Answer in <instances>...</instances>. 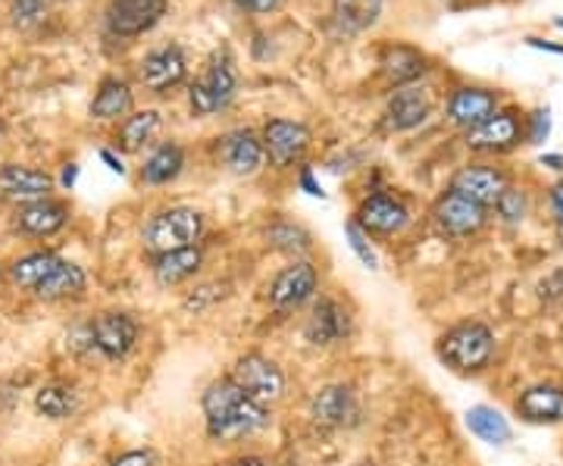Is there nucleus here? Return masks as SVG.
I'll return each mask as SVG.
<instances>
[{"label": "nucleus", "mask_w": 563, "mask_h": 466, "mask_svg": "<svg viewBox=\"0 0 563 466\" xmlns=\"http://www.w3.org/2000/svg\"><path fill=\"white\" fill-rule=\"evenodd\" d=\"M204 410V429L207 439L223 444L241 442L248 435H257L269 426V407L248 397L232 382V375H219L201 395Z\"/></svg>", "instance_id": "1"}, {"label": "nucleus", "mask_w": 563, "mask_h": 466, "mask_svg": "<svg viewBox=\"0 0 563 466\" xmlns=\"http://www.w3.org/2000/svg\"><path fill=\"white\" fill-rule=\"evenodd\" d=\"M494 350H498L494 332L479 320H464V323L451 326L435 345L439 360L454 373L464 375L486 373L492 367Z\"/></svg>", "instance_id": "2"}, {"label": "nucleus", "mask_w": 563, "mask_h": 466, "mask_svg": "<svg viewBox=\"0 0 563 466\" xmlns=\"http://www.w3.org/2000/svg\"><path fill=\"white\" fill-rule=\"evenodd\" d=\"M204 213L194 207H166L157 211L141 229V241L144 251L154 254H166V251H179V248H191L204 238Z\"/></svg>", "instance_id": "3"}, {"label": "nucleus", "mask_w": 563, "mask_h": 466, "mask_svg": "<svg viewBox=\"0 0 563 466\" xmlns=\"http://www.w3.org/2000/svg\"><path fill=\"white\" fill-rule=\"evenodd\" d=\"M229 375H232V382L244 395L254 397L263 407L276 404L285 395V373H282V367L273 357H266L260 350H244L235 360L232 373Z\"/></svg>", "instance_id": "4"}, {"label": "nucleus", "mask_w": 563, "mask_h": 466, "mask_svg": "<svg viewBox=\"0 0 563 466\" xmlns=\"http://www.w3.org/2000/svg\"><path fill=\"white\" fill-rule=\"evenodd\" d=\"M235 92H238V72H235L232 57L223 50L211 60V67L204 72V79H197L188 88V100H191V113L194 117H211L216 110L232 104Z\"/></svg>", "instance_id": "5"}, {"label": "nucleus", "mask_w": 563, "mask_h": 466, "mask_svg": "<svg viewBox=\"0 0 563 466\" xmlns=\"http://www.w3.org/2000/svg\"><path fill=\"white\" fill-rule=\"evenodd\" d=\"M88 332H92V348L117 363V360H125L141 338L139 320L125 310H104L97 313L94 320H88Z\"/></svg>", "instance_id": "6"}, {"label": "nucleus", "mask_w": 563, "mask_h": 466, "mask_svg": "<svg viewBox=\"0 0 563 466\" xmlns=\"http://www.w3.org/2000/svg\"><path fill=\"white\" fill-rule=\"evenodd\" d=\"M316 291H320V270L310 260H291L266 285V301L273 310L288 313L313 301Z\"/></svg>", "instance_id": "7"}, {"label": "nucleus", "mask_w": 563, "mask_h": 466, "mask_svg": "<svg viewBox=\"0 0 563 466\" xmlns=\"http://www.w3.org/2000/svg\"><path fill=\"white\" fill-rule=\"evenodd\" d=\"M526 139L519 110H494L492 117L464 132V144L476 154H504Z\"/></svg>", "instance_id": "8"}, {"label": "nucleus", "mask_w": 563, "mask_h": 466, "mask_svg": "<svg viewBox=\"0 0 563 466\" xmlns=\"http://www.w3.org/2000/svg\"><path fill=\"white\" fill-rule=\"evenodd\" d=\"M307 414L320 429H348L360 422V401L354 395L351 385L335 382V385H323L320 392H313Z\"/></svg>", "instance_id": "9"}, {"label": "nucleus", "mask_w": 563, "mask_h": 466, "mask_svg": "<svg viewBox=\"0 0 563 466\" xmlns=\"http://www.w3.org/2000/svg\"><path fill=\"white\" fill-rule=\"evenodd\" d=\"M263 141V154L269 157V164L276 169H288L295 166L310 147V129L304 122H295V119H269L260 132Z\"/></svg>", "instance_id": "10"}, {"label": "nucleus", "mask_w": 563, "mask_h": 466, "mask_svg": "<svg viewBox=\"0 0 563 466\" xmlns=\"http://www.w3.org/2000/svg\"><path fill=\"white\" fill-rule=\"evenodd\" d=\"M354 223L370 235V238H373V235L375 238H388V235H398L407 229L410 211H407V204H404L400 198L379 191V194H370V198L357 207Z\"/></svg>", "instance_id": "11"}, {"label": "nucleus", "mask_w": 563, "mask_h": 466, "mask_svg": "<svg viewBox=\"0 0 563 466\" xmlns=\"http://www.w3.org/2000/svg\"><path fill=\"white\" fill-rule=\"evenodd\" d=\"M351 313L335 298H313L310 316L304 320V338L313 348L338 345L351 335Z\"/></svg>", "instance_id": "12"}, {"label": "nucleus", "mask_w": 563, "mask_h": 466, "mask_svg": "<svg viewBox=\"0 0 563 466\" xmlns=\"http://www.w3.org/2000/svg\"><path fill=\"white\" fill-rule=\"evenodd\" d=\"M166 16V0H110L107 28L117 38H135L151 32Z\"/></svg>", "instance_id": "13"}, {"label": "nucleus", "mask_w": 563, "mask_h": 466, "mask_svg": "<svg viewBox=\"0 0 563 466\" xmlns=\"http://www.w3.org/2000/svg\"><path fill=\"white\" fill-rule=\"evenodd\" d=\"M188 75L185 53L179 45H166L151 50L139 63V79L144 88H151L154 94L172 92L176 85H182Z\"/></svg>", "instance_id": "14"}, {"label": "nucleus", "mask_w": 563, "mask_h": 466, "mask_svg": "<svg viewBox=\"0 0 563 466\" xmlns=\"http://www.w3.org/2000/svg\"><path fill=\"white\" fill-rule=\"evenodd\" d=\"M216 160L226 166L232 176H254L266 160L263 154V141L251 129H235L226 132L223 139H216Z\"/></svg>", "instance_id": "15"}, {"label": "nucleus", "mask_w": 563, "mask_h": 466, "mask_svg": "<svg viewBox=\"0 0 563 466\" xmlns=\"http://www.w3.org/2000/svg\"><path fill=\"white\" fill-rule=\"evenodd\" d=\"M432 216H435V226L451 238H469L486 226V207L472 204L469 198L451 191V188L435 201Z\"/></svg>", "instance_id": "16"}, {"label": "nucleus", "mask_w": 563, "mask_h": 466, "mask_svg": "<svg viewBox=\"0 0 563 466\" xmlns=\"http://www.w3.org/2000/svg\"><path fill=\"white\" fill-rule=\"evenodd\" d=\"M507 186H511V179H507L504 169H498V166L489 164H469L451 179V186L447 188L489 211V207H494V201L501 198V191Z\"/></svg>", "instance_id": "17"}, {"label": "nucleus", "mask_w": 563, "mask_h": 466, "mask_svg": "<svg viewBox=\"0 0 563 466\" xmlns=\"http://www.w3.org/2000/svg\"><path fill=\"white\" fill-rule=\"evenodd\" d=\"M516 417L529 426H554L563 422V385L554 382H539L519 392L514 401Z\"/></svg>", "instance_id": "18"}, {"label": "nucleus", "mask_w": 563, "mask_h": 466, "mask_svg": "<svg viewBox=\"0 0 563 466\" xmlns=\"http://www.w3.org/2000/svg\"><path fill=\"white\" fill-rule=\"evenodd\" d=\"M53 191V179L45 169L35 166L7 164L0 166V198L13 201V204H32V201H45Z\"/></svg>", "instance_id": "19"}, {"label": "nucleus", "mask_w": 563, "mask_h": 466, "mask_svg": "<svg viewBox=\"0 0 563 466\" xmlns=\"http://www.w3.org/2000/svg\"><path fill=\"white\" fill-rule=\"evenodd\" d=\"M204 266V248L191 244V248H179V251H166V254L151 256V276L160 288H176L194 279Z\"/></svg>", "instance_id": "20"}, {"label": "nucleus", "mask_w": 563, "mask_h": 466, "mask_svg": "<svg viewBox=\"0 0 563 466\" xmlns=\"http://www.w3.org/2000/svg\"><path fill=\"white\" fill-rule=\"evenodd\" d=\"M429 113H432V100H429L426 88L404 85L392 94V100L385 107V129L388 132H410V129L422 126Z\"/></svg>", "instance_id": "21"}, {"label": "nucleus", "mask_w": 563, "mask_h": 466, "mask_svg": "<svg viewBox=\"0 0 563 466\" xmlns=\"http://www.w3.org/2000/svg\"><path fill=\"white\" fill-rule=\"evenodd\" d=\"M494 110H498V94L489 92V88H469V85L454 88L445 107L447 119L454 126H460L464 132L472 129V126H479V122H486Z\"/></svg>", "instance_id": "22"}, {"label": "nucleus", "mask_w": 563, "mask_h": 466, "mask_svg": "<svg viewBox=\"0 0 563 466\" xmlns=\"http://www.w3.org/2000/svg\"><path fill=\"white\" fill-rule=\"evenodd\" d=\"M70 223V207L63 201H53V198H45V201H32V204H23L16 211V226L20 232L35 235V238H50L57 235L63 226Z\"/></svg>", "instance_id": "23"}, {"label": "nucleus", "mask_w": 563, "mask_h": 466, "mask_svg": "<svg viewBox=\"0 0 563 466\" xmlns=\"http://www.w3.org/2000/svg\"><path fill=\"white\" fill-rule=\"evenodd\" d=\"M385 0H332V32L338 38H354L373 28Z\"/></svg>", "instance_id": "24"}, {"label": "nucleus", "mask_w": 563, "mask_h": 466, "mask_svg": "<svg viewBox=\"0 0 563 466\" xmlns=\"http://www.w3.org/2000/svg\"><path fill=\"white\" fill-rule=\"evenodd\" d=\"M182 169H185V147L176 141H164L147 154V160L141 166V182L144 186H169L182 176Z\"/></svg>", "instance_id": "25"}, {"label": "nucleus", "mask_w": 563, "mask_h": 466, "mask_svg": "<svg viewBox=\"0 0 563 466\" xmlns=\"http://www.w3.org/2000/svg\"><path fill=\"white\" fill-rule=\"evenodd\" d=\"M379 67L392 85L404 88V85H414L426 72V57H422V50L410 45H388L379 57Z\"/></svg>", "instance_id": "26"}, {"label": "nucleus", "mask_w": 563, "mask_h": 466, "mask_svg": "<svg viewBox=\"0 0 563 466\" xmlns=\"http://www.w3.org/2000/svg\"><path fill=\"white\" fill-rule=\"evenodd\" d=\"M85 288H88L85 270L79 263H72V260H60L57 270L32 295L41 298V301H70V298H79Z\"/></svg>", "instance_id": "27"}, {"label": "nucleus", "mask_w": 563, "mask_h": 466, "mask_svg": "<svg viewBox=\"0 0 563 466\" xmlns=\"http://www.w3.org/2000/svg\"><path fill=\"white\" fill-rule=\"evenodd\" d=\"M129 113H132V88H129V82L107 75V79L97 85V92H94L92 119L113 122V119H125Z\"/></svg>", "instance_id": "28"}, {"label": "nucleus", "mask_w": 563, "mask_h": 466, "mask_svg": "<svg viewBox=\"0 0 563 466\" xmlns=\"http://www.w3.org/2000/svg\"><path fill=\"white\" fill-rule=\"evenodd\" d=\"M60 260H63V256L53 254V251H32V254L13 260V266H10V282H13L16 288H23V291H35V288L57 270Z\"/></svg>", "instance_id": "29"}, {"label": "nucleus", "mask_w": 563, "mask_h": 466, "mask_svg": "<svg viewBox=\"0 0 563 466\" xmlns=\"http://www.w3.org/2000/svg\"><path fill=\"white\" fill-rule=\"evenodd\" d=\"M467 429L476 435V439H479V442H486V444H507L511 442V435H514V429H511L507 417H504L501 410L489 407V404H476V407H469Z\"/></svg>", "instance_id": "30"}, {"label": "nucleus", "mask_w": 563, "mask_h": 466, "mask_svg": "<svg viewBox=\"0 0 563 466\" xmlns=\"http://www.w3.org/2000/svg\"><path fill=\"white\" fill-rule=\"evenodd\" d=\"M157 129H160V113L157 110H132L129 117L119 122L117 147L125 151V154H135L157 135Z\"/></svg>", "instance_id": "31"}, {"label": "nucleus", "mask_w": 563, "mask_h": 466, "mask_svg": "<svg viewBox=\"0 0 563 466\" xmlns=\"http://www.w3.org/2000/svg\"><path fill=\"white\" fill-rule=\"evenodd\" d=\"M266 241H269L273 251L291 256V260H304V256L310 254V248H313V235L307 232L304 226L288 223V219H276V223L266 229Z\"/></svg>", "instance_id": "32"}, {"label": "nucleus", "mask_w": 563, "mask_h": 466, "mask_svg": "<svg viewBox=\"0 0 563 466\" xmlns=\"http://www.w3.org/2000/svg\"><path fill=\"white\" fill-rule=\"evenodd\" d=\"M35 410L47 420H67L75 414V392L70 385H45L35 392Z\"/></svg>", "instance_id": "33"}, {"label": "nucleus", "mask_w": 563, "mask_h": 466, "mask_svg": "<svg viewBox=\"0 0 563 466\" xmlns=\"http://www.w3.org/2000/svg\"><path fill=\"white\" fill-rule=\"evenodd\" d=\"M526 211H529V201H526V191L516 186H507L501 191V198L494 201V213L504 226H519L526 219Z\"/></svg>", "instance_id": "34"}, {"label": "nucleus", "mask_w": 563, "mask_h": 466, "mask_svg": "<svg viewBox=\"0 0 563 466\" xmlns=\"http://www.w3.org/2000/svg\"><path fill=\"white\" fill-rule=\"evenodd\" d=\"M229 295H232V285H229V282H204V285H197L194 291H188L182 307L191 310V313H201V310H211L213 303L226 301Z\"/></svg>", "instance_id": "35"}, {"label": "nucleus", "mask_w": 563, "mask_h": 466, "mask_svg": "<svg viewBox=\"0 0 563 466\" xmlns=\"http://www.w3.org/2000/svg\"><path fill=\"white\" fill-rule=\"evenodd\" d=\"M47 0H10V23L16 28H32L45 20Z\"/></svg>", "instance_id": "36"}, {"label": "nucleus", "mask_w": 563, "mask_h": 466, "mask_svg": "<svg viewBox=\"0 0 563 466\" xmlns=\"http://www.w3.org/2000/svg\"><path fill=\"white\" fill-rule=\"evenodd\" d=\"M345 235H348V244H351V251L357 254V260H360L367 270H379V256H375L373 244H370V235L363 232L354 219L345 223Z\"/></svg>", "instance_id": "37"}, {"label": "nucleus", "mask_w": 563, "mask_h": 466, "mask_svg": "<svg viewBox=\"0 0 563 466\" xmlns=\"http://www.w3.org/2000/svg\"><path fill=\"white\" fill-rule=\"evenodd\" d=\"M541 307H563V266H558L554 273H548L544 279L536 285Z\"/></svg>", "instance_id": "38"}, {"label": "nucleus", "mask_w": 563, "mask_h": 466, "mask_svg": "<svg viewBox=\"0 0 563 466\" xmlns=\"http://www.w3.org/2000/svg\"><path fill=\"white\" fill-rule=\"evenodd\" d=\"M526 126V141L529 144H544V139L551 135V113L548 110H536L532 117L523 119Z\"/></svg>", "instance_id": "39"}, {"label": "nucleus", "mask_w": 563, "mask_h": 466, "mask_svg": "<svg viewBox=\"0 0 563 466\" xmlns=\"http://www.w3.org/2000/svg\"><path fill=\"white\" fill-rule=\"evenodd\" d=\"M110 466H160V454L154 447H132L113 457Z\"/></svg>", "instance_id": "40"}, {"label": "nucleus", "mask_w": 563, "mask_h": 466, "mask_svg": "<svg viewBox=\"0 0 563 466\" xmlns=\"http://www.w3.org/2000/svg\"><path fill=\"white\" fill-rule=\"evenodd\" d=\"M548 201H551V213H554V226H558V238L563 241V182H554L548 191Z\"/></svg>", "instance_id": "41"}, {"label": "nucleus", "mask_w": 563, "mask_h": 466, "mask_svg": "<svg viewBox=\"0 0 563 466\" xmlns=\"http://www.w3.org/2000/svg\"><path fill=\"white\" fill-rule=\"evenodd\" d=\"M298 186L304 188L310 198H326L323 186H320V182L313 179V169H310V166H304V169H301V176H298Z\"/></svg>", "instance_id": "42"}, {"label": "nucleus", "mask_w": 563, "mask_h": 466, "mask_svg": "<svg viewBox=\"0 0 563 466\" xmlns=\"http://www.w3.org/2000/svg\"><path fill=\"white\" fill-rule=\"evenodd\" d=\"M238 3H241L244 10H251V13H273L282 0H238Z\"/></svg>", "instance_id": "43"}, {"label": "nucleus", "mask_w": 563, "mask_h": 466, "mask_svg": "<svg viewBox=\"0 0 563 466\" xmlns=\"http://www.w3.org/2000/svg\"><path fill=\"white\" fill-rule=\"evenodd\" d=\"M100 160L107 164V169H110V172H117V176H122V172H125V166H122V160H119L113 151H100Z\"/></svg>", "instance_id": "44"}, {"label": "nucleus", "mask_w": 563, "mask_h": 466, "mask_svg": "<svg viewBox=\"0 0 563 466\" xmlns=\"http://www.w3.org/2000/svg\"><path fill=\"white\" fill-rule=\"evenodd\" d=\"M226 466H266V461L257 457V454H244V457H235V461H229Z\"/></svg>", "instance_id": "45"}, {"label": "nucleus", "mask_w": 563, "mask_h": 466, "mask_svg": "<svg viewBox=\"0 0 563 466\" xmlns=\"http://www.w3.org/2000/svg\"><path fill=\"white\" fill-rule=\"evenodd\" d=\"M529 47H539V50H548V53H561L563 57V45H551V41H541V38H526Z\"/></svg>", "instance_id": "46"}, {"label": "nucleus", "mask_w": 563, "mask_h": 466, "mask_svg": "<svg viewBox=\"0 0 563 466\" xmlns=\"http://www.w3.org/2000/svg\"><path fill=\"white\" fill-rule=\"evenodd\" d=\"M541 164L551 166V169H563V157L561 154H541Z\"/></svg>", "instance_id": "47"}, {"label": "nucleus", "mask_w": 563, "mask_h": 466, "mask_svg": "<svg viewBox=\"0 0 563 466\" xmlns=\"http://www.w3.org/2000/svg\"><path fill=\"white\" fill-rule=\"evenodd\" d=\"M75 176H79V166L70 164L67 169H63V186H67V188L75 186Z\"/></svg>", "instance_id": "48"}, {"label": "nucleus", "mask_w": 563, "mask_h": 466, "mask_svg": "<svg viewBox=\"0 0 563 466\" xmlns=\"http://www.w3.org/2000/svg\"><path fill=\"white\" fill-rule=\"evenodd\" d=\"M554 23H558V28H563V16H561V20H554Z\"/></svg>", "instance_id": "49"}]
</instances>
